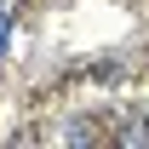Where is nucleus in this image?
I'll return each instance as SVG.
<instances>
[{
  "label": "nucleus",
  "instance_id": "1",
  "mask_svg": "<svg viewBox=\"0 0 149 149\" xmlns=\"http://www.w3.org/2000/svg\"><path fill=\"white\" fill-rule=\"evenodd\" d=\"M12 52V12H0V57Z\"/></svg>",
  "mask_w": 149,
  "mask_h": 149
}]
</instances>
